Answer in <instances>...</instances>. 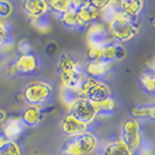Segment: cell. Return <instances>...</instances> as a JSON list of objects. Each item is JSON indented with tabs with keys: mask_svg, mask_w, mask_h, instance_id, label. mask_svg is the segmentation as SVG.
<instances>
[{
	"mask_svg": "<svg viewBox=\"0 0 155 155\" xmlns=\"http://www.w3.org/2000/svg\"><path fill=\"white\" fill-rule=\"evenodd\" d=\"M61 22L63 23V26L68 27V28H74V27H79L83 23L79 20V18L77 16L75 11H69L67 13H64L61 15Z\"/></svg>",
	"mask_w": 155,
	"mask_h": 155,
	"instance_id": "obj_20",
	"label": "cell"
},
{
	"mask_svg": "<svg viewBox=\"0 0 155 155\" xmlns=\"http://www.w3.org/2000/svg\"><path fill=\"white\" fill-rule=\"evenodd\" d=\"M61 130L64 134H67L68 137H77L81 135L83 133L86 132V125L79 123L78 120H76L74 117H71L70 114H67L62 118L61 120Z\"/></svg>",
	"mask_w": 155,
	"mask_h": 155,
	"instance_id": "obj_9",
	"label": "cell"
},
{
	"mask_svg": "<svg viewBox=\"0 0 155 155\" xmlns=\"http://www.w3.org/2000/svg\"><path fill=\"white\" fill-rule=\"evenodd\" d=\"M120 141L130 150H134L139 147L140 143V125L137 119L126 120L121 128V139Z\"/></svg>",
	"mask_w": 155,
	"mask_h": 155,
	"instance_id": "obj_7",
	"label": "cell"
},
{
	"mask_svg": "<svg viewBox=\"0 0 155 155\" xmlns=\"http://www.w3.org/2000/svg\"><path fill=\"white\" fill-rule=\"evenodd\" d=\"M140 83L142 87L149 93H153L155 90V77L154 71H145L140 76Z\"/></svg>",
	"mask_w": 155,
	"mask_h": 155,
	"instance_id": "obj_19",
	"label": "cell"
},
{
	"mask_svg": "<svg viewBox=\"0 0 155 155\" xmlns=\"http://www.w3.org/2000/svg\"><path fill=\"white\" fill-rule=\"evenodd\" d=\"M7 36H8V31H7V28H6V25L0 19V43H2L4 41H6Z\"/></svg>",
	"mask_w": 155,
	"mask_h": 155,
	"instance_id": "obj_26",
	"label": "cell"
},
{
	"mask_svg": "<svg viewBox=\"0 0 155 155\" xmlns=\"http://www.w3.org/2000/svg\"><path fill=\"white\" fill-rule=\"evenodd\" d=\"M154 113H155V107L153 105L132 109L133 116L141 117V118H150V119H154Z\"/></svg>",
	"mask_w": 155,
	"mask_h": 155,
	"instance_id": "obj_21",
	"label": "cell"
},
{
	"mask_svg": "<svg viewBox=\"0 0 155 155\" xmlns=\"http://www.w3.org/2000/svg\"><path fill=\"white\" fill-rule=\"evenodd\" d=\"M13 6L8 1H0V19H6L12 14Z\"/></svg>",
	"mask_w": 155,
	"mask_h": 155,
	"instance_id": "obj_24",
	"label": "cell"
},
{
	"mask_svg": "<svg viewBox=\"0 0 155 155\" xmlns=\"http://www.w3.org/2000/svg\"><path fill=\"white\" fill-rule=\"evenodd\" d=\"M51 86L45 82L29 83L23 90V98L29 106H38L42 104L51 93Z\"/></svg>",
	"mask_w": 155,
	"mask_h": 155,
	"instance_id": "obj_6",
	"label": "cell"
},
{
	"mask_svg": "<svg viewBox=\"0 0 155 155\" xmlns=\"http://www.w3.org/2000/svg\"><path fill=\"white\" fill-rule=\"evenodd\" d=\"M5 120H6V113H5V111L0 110V125L4 124Z\"/></svg>",
	"mask_w": 155,
	"mask_h": 155,
	"instance_id": "obj_30",
	"label": "cell"
},
{
	"mask_svg": "<svg viewBox=\"0 0 155 155\" xmlns=\"http://www.w3.org/2000/svg\"><path fill=\"white\" fill-rule=\"evenodd\" d=\"M109 33L99 23H93L87 31V45L94 48H104L109 45Z\"/></svg>",
	"mask_w": 155,
	"mask_h": 155,
	"instance_id": "obj_8",
	"label": "cell"
},
{
	"mask_svg": "<svg viewBox=\"0 0 155 155\" xmlns=\"http://www.w3.org/2000/svg\"><path fill=\"white\" fill-rule=\"evenodd\" d=\"M77 16L79 18V20L82 21V23H89L92 22L94 19H97L99 16V9L94 7L91 1H82L81 6L75 11Z\"/></svg>",
	"mask_w": 155,
	"mask_h": 155,
	"instance_id": "obj_13",
	"label": "cell"
},
{
	"mask_svg": "<svg viewBox=\"0 0 155 155\" xmlns=\"http://www.w3.org/2000/svg\"><path fill=\"white\" fill-rule=\"evenodd\" d=\"M20 51H21V54H27L28 53V50H29V46H28V43L26 42V41H22L21 43H20Z\"/></svg>",
	"mask_w": 155,
	"mask_h": 155,
	"instance_id": "obj_28",
	"label": "cell"
},
{
	"mask_svg": "<svg viewBox=\"0 0 155 155\" xmlns=\"http://www.w3.org/2000/svg\"><path fill=\"white\" fill-rule=\"evenodd\" d=\"M87 57H89L90 62L101 61V49H99V48H94V47H89V49H87Z\"/></svg>",
	"mask_w": 155,
	"mask_h": 155,
	"instance_id": "obj_25",
	"label": "cell"
},
{
	"mask_svg": "<svg viewBox=\"0 0 155 155\" xmlns=\"http://www.w3.org/2000/svg\"><path fill=\"white\" fill-rule=\"evenodd\" d=\"M43 117V112L38 107V106H28L25 110L22 116V121L23 125L29 126V127H34L39 124Z\"/></svg>",
	"mask_w": 155,
	"mask_h": 155,
	"instance_id": "obj_16",
	"label": "cell"
},
{
	"mask_svg": "<svg viewBox=\"0 0 155 155\" xmlns=\"http://www.w3.org/2000/svg\"><path fill=\"white\" fill-rule=\"evenodd\" d=\"M103 155H132V150H130L127 146L118 140L107 145L103 152Z\"/></svg>",
	"mask_w": 155,
	"mask_h": 155,
	"instance_id": "obj_18",
	"label": "cell"
},
{
	"mask_svg": "<svg viewBox=\"0 0 155 155\" xmlns=\"http://www.w3.org/2000/svg\"><path fill=\"white\" fill-rule=\"evenodd\" d=\"M119 11L127 18L135 19L143 8V1L141 0H124L117 2Z\"/></svg>",
	"mask_w": 155,
	"mask_h": 155,
	"instance_id": "obj_12",
	"label": "cell"
},
{
	"mask_svg": "<svg viewBox=\"0 0 155 155\" xmlns=\"http://www.w3.org/2000/svg\"><path fill=\"white\" fill-rule=\"evenodd\" d=\"M0 155H21V150L15 141L9 140L6 145L0 147Z\"/></svg>",
	"mask_w": 155,
	"mask_h": 155,
	"instance_id": "obj_22",
	"label": "cell"
},
{
	"mask_svg": "<svg viewBox=\"0 0 155 155\" xmlns=\"http://www.w3.org/2000/svg\"><path fill=\"white\" fill-rule=\"evenodd\" d=\"M58 70L60 77L64 87L78 91L81 84L85 79L82 67L76 61H74L67 54H62L58 58Z\"/></svg>",
	"mask_w": 155,
	"mask_h": 155,
	"instance_id": "obj_1",
	"label": "cell"
},
{
	"mask_svg": "<svg viewBox=\"0 0 155 155\" xmlns=\"http://www.w3.org/2000/svg\"><path fill=\"white\" fill-rule=\"evenodd\" d=\"M126 55V50L119 45H107L101 48V61L111 63L112 61H120Z\"/></svg>",
	"mask_w": 155,
	"mask_h": 155,
	"instance_id": "obj_14",
	"label": "cell"
},
{
	"mask_svg": "<svg viewBox=\"0 0 155 155\" xmlns=\"http://www.w3.org/2000/svg\"><path fill=\"white\" fill-rule=\"evenodd\" d=\"M57 50V45L55 42H50L48 46L46 47V54L49 56H53Z\"/></svg>",
	"mask_w": 155,
	"mask_h": 155,
	"instance_id": "obj_27",
	"label": "cell"
},
{
	"mask_svg": "<svg viewBox=\"0 0 155 155\" xmlns=\"http://www.w3.org/2000/svg\"><path fill=\"white\" fill-rule=\"evenodd\" d=\"M36 68H38L36 57L29 53L20 55L14 64V69L16 72L23 74V75H29L31 72H34Z\"/></svg>",
	"mask_w": 155,
	"mask_h": 155,
	"instance_id": "obj_10",
	"label": "cell"
},
{
	"mask_svg": "<svg viewBox=\"0 0 155 155\" xmlns=\"http://www.w3.org/2000/svg\"><path fill=\"white\" fill-rule=\"evenodd\" d=\"M23 127H25V125L22 124L21 120H19V119H11L8 121H5L2 134L7 139L14 141V139H16L22 133Z\"/></svg>",
	"mask_w": 155,
	"mask_h": 155,
	"instance_id": "obj_15",
	"label": "cell"
},
{
	"mask_svg": "<svg viewBox=\"0 0 155 155\" xmlns=\"http://www.w3.org/2000/svg\"><path fill=\"white\" fill-rule=\"evenodd\" d=\"M22 8L28 15L34 19H39L43 16L45 13L49 9L47 1L43 0H26L22 2Z\"/></svg>",
	"mask_w": 155,
	"mask_h": 155,
	"instance_id": "obj_11",
	"label": "cell"
},
{
	"mask_svg": "<svg viewBox=\"0 0 155 155\" xmlns=\"http://www.w3.org/2000/svg\"><path fill=\"white\" fill-rule=\"evenodd\" d=\"M97 147V139L91 133H83L74 137L64 143L62 152L64 155H89Z\"/></svg>",
	"mask_w": 155,
	"mask_h": 155,
	"instance_id": "obj_4",
	"label": "cell"
},
{
	"mask_svg": "<svg viewBox=\"0 0 155 155\" xmlns=\"http://www.w3.org/2000/svg\"><path fill=\"white\" fill-rule=\"evenodd\" d=\"M96 106H97L98 114L101 112H113L117 109V101H113L112 98H109V99L101 101L99 104H96Z\"/></svg>",
	"mask_w": 155,
	"mask_h": 155,
	"instance_id": "obj_23",
	"label": "cell"
},
{
	"mask_svg": "<svg viewBox=\"0 0 155 155\" xmlns=\"http://www.w3.org/2000/svg\"><path fill=\"white\" fill-rule=\"evenodd\" d=\"M8 141H9V139H7L4 134H0V147H2L4 145H6Z\"/></svg>",
	"mask_w": 155,
	"mask_h": 155,
	"instance_id": "obj_29",
	"label": "cell"
},
{
	"mask_svg": "<svg viewBox=\"0 0 155 155\" xmlns=\"http://www.w3.org/2000/svg\"><path fill=\"white\" fill-rule=\"evenodd\" d=\"M111 69V63L104 62V61H96V62H89L86 64L85 71L91 78L101 77L106 75Z\"/></svg>",
	"mask_w": 155,
	"mask_h": 155,
	"instance_id": "obj_17",
	"label": "cell"
},
{
	"mask_svg": "<svg viewBox=\"0 0 155 155\" xmlns=\"http://www.w3.org/2000/svg\"><path fill=\"white\" fill-rule=\"evenodd\" d=\"M71 117H74L79 123L87 126V124L92 123L94 118L98 116L97 106L96 104L87 101L86 98H78L69 105V113Z\"/></svg>",
	"mask_w": 155,
	"mask_h": 155,
	"instance_id": "obj_5",
	"label": "cell"
},
{
	"mask_svg": "<svg viewBox=\"0 0 155 155\" xmlns=\"http://www.w3.org/2000/svg\"><path fill=\"white\" fill-rule=\"evenodd\" d=\"M78 92L81 97L86 98L93 104H99L101 101L111 98V90L104 82L96 78L86 77L79 86Z\"/></svg>",
	"mask_w": 155,
	"mask_h": 155,
	"instance_id": "obj_3",
	"label": "cell"
},
{
	"mask_svg": "<svg viewBox=\"0 0 155 155\" xmlns=\"http://www.w3.org/2000/svg\"><path fill=\"white\" fill-rule=\"evenodd\" d=\"M107 33L118 42L132 40L138 34V25L134 19L127 18L120 11L107 22Z\"/></svg>",
	"mask_w": 155,
	"mask_h": 155,
	"instance_id": "obj_2",
	"label": "cell"
}]
</instances>
